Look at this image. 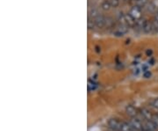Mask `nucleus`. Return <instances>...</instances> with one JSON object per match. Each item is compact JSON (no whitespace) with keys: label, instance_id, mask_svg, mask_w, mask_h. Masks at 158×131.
Masks as SVG:
<instances>
[{"label":"nucleus","instance_id":"obj_2","mask_svg":"<svg viewBox=\"0 0 158 131\" xmlns=\"http://www.w3.org/2000/svg\"><path fill=\"white\" fill-rule=\"evenodd\" d=\"M141 11H142V8L137 6H133L130 11H129V13L135 19V20H138L140 18H141Z\"/></svg>","mask_w":158,"mask_h":131},{"label":"nucleus","instance_id":"obj_11","mask_svg":"<svg viewBox=\"0 0 158 131\" xmlns=\"http://www.w3.org/2000/svg\"><path fill=\"white\" fill-rule=\"evenodd\" d=\"M89 16H90V18H91V19H95V18H97V17H98L99 16V12H98V10L97 9V8H91L90 10H89Z\"/></svg>","mask_w":158,"mask_h":131},{"label":"nucleus","instance_id":"obj_18","mask_svg":"<svg viewBox=\"0 0 158 131\" xmlns=\"http://www.w3.org/2000/svg\"><path fill=\"white\" fill-rule=\"evenodd\" d=\"M87 27L90 30H92L95 28L96 25H95V22H94V19H91V18H89L88 19V21H87Z\"/></svg>","mask_w":158,"mask_h":131},{"label":"nucleus","instance_id":"obj_19","mask_svg":"<svg viewBox=\"0 0 158 131\" xmlns=\"http://www.w3.org/2000/svg\"><path fill=\"white\" fill-rule=\"evenodd\" d=\"M145 8H146L148 12H150V13H153V12L156 11V7L154 6V5L153 3H148V4L145 6Z\"/></svg>","mask_w":158,"mask_h":131},{"label":"nucleus","instance_id":"obj_12","mask_svg":"<svg viewBox=\"0 0 158 131\" xmlns=\"http://www.w3.org/2000/svg\"><path fill=\"white\" fill-rule=\"evenodd\" d=\"M111 8H112V6H111V4H110V1L105 0L104 2H102V4H101V9H102L103 11L107 12V11H109Z\"/></svg>","mask_w":158,"mask_h":131},{"label":"nucleus","instance_id":"obj_29","mask_svg":"<svg viewBox=\"0 0 158 131\" xmlns=\"http://www.w3.org/2000/svg\"><path fill=\"white\" fill-rule=\"evenodd\" d=\"M138 1V0H131V1H130V3H132V4H134L135 5V3Z\"/></svg>","mask_w":158,"mask_h":131},{"label":"nucleus","instance_id":"obj_20","mask_svg":"<svg viewBox=\"0 0 158 131\" xmlns=\"http://www.w3.org/2000/svg\"><path fill=\"white\" fill-rule=\"evenodd\" d=\"M97 86H98V85H97L94 81L89 80V82H88V89H89V91H93V90H95Z\"/></svg>","mask_w":158,"mask_h":131},{"label":"nucleus","instance_id":"obj_26","mask_svg":"<svg viewBox=\"0 0 158 131\" xmlns=\"http://www.w3.org/2000/svg\"><path fill=\"white\" fill-rule=\"evenodd\" d=\"M143 76H144V77H146V78H147V77H149L150 76H151V73L149 72V71H145L144 72V74H143Z\"/></svg>","mask_w":158,"mask_h":131},{"label":"nucleus","instance_id":"obj_4","mask_svg":"<svg viewBox=\"0 0 158 131\" xmlns=\"http://www.w3.org/2000/svg\"><path fill=\"white\" fill-rule=\"evenodd\" d=\"M157 127L154 124V122L150 120H145L143 122V131H155Z\"/></svg>","mask_w":158,"mask_h":131},{"label":"nucleus","instance_id":"obj_3","mask_svg":"<svg viewBox=\"0 0 158 131\" xmlns=\"http://www.w3.org/2000/svg\"><path fill=\"white\" fill-rule=\"evenodd\" d=\"M120 122L117 119H111L108 121V126L109 128L112 129V131H119V127H120Z\"/></svg>","mask_w":158,"mask_h":131},{"label":"nucleus","instance_id":"obj_28","mask_svg":"<svg viewBox=\"0 0 158 131\" xmlns=\"http://www.w3.org/2000/svg\"><path fill=\"white\" fill-rule=\"evenodd\" d=\"M146 53H147V56H150L152 55V50H151V49H150V50L148 49V50H147Z\"/></svg>","mask_w":158,"mask_h":131},{"label":"nucleus","instance_id":"obj_17","mask_svg":"<svg viewBox=\"0 0 158 131\" xmlns=\"http://www.w3.org/2000/svg\"><path fill=\"white\" fill-rule=\"evenodd\" d=\"M146 21H147V20H146V19H143V18H140V19H138V20H136V27H140V28L142 29V27H144Z\"/></svg>","mask_w":158,"mask_h":131},{"label":"nucleus","instance_id":"obj_23","mask_svg":"<svg viewBox=\"0 0 158 131\" xmlns=\"http://www.w3.org/2000/svg\"><path fill=\"white\" fill-rule=\"evenodd\" d=\"M152 23H153V28H154V32H156V33H158V23H157V22H155L154 20H153V21H152Z\"/></svg>","mask_w":158,"mask_h":131},{"label":"nucleus","instance_id":"obj_24","mask_svg":"<svg viewBox=\"0 0 158 131\" xmlns=\"http://www.w3.org/2000/svg\"><path fill=\"white\" fill-rule=\"evenodd\" d=\"M113 35H114L115 36H117V37H120V36H123V35H124L122 33H120V32L118 31V30H115V31L113 32Z\"/></svg>","mask_w":158,"mask_h":131},{"label":"nucleus","instance_id":"obj_8","mask_svg":"<svg viewBox=\"0 0 158 131\" xmlns=\"http://www.w3.org/2000/svg\"><path fill=\"white\" fill-rule=\"evenodd\" d=\"M142 30H143V32L146 33V34H150V33H152V32L154 31L152 21H149V20H147V21H146L144 27H142Z\"/></svg>","mask_w":158,"mask_h":131},{"label":"nucleus","instance_id":"obj_10","mask_svg":"<svg viewBox=\"0 0 158 131\" xmlns=\"http://www.w3.org/2000/svg\"><path fill=\"white\" fill-rule=\"evenodd\" d=\"M126 112L131 117H135L136 116V110L133 106H127L126 108Z\"/></svg>","mask_w":158,"mask_h":131},{"label":"nucleus","instance_id":"obj_6","mask_svg":"<svg viewBox=\"0 0 158 131\" xmlns=\"http://www.w3.org/2000/svg\"><path fill=\"white\" fill-rule=\"evenodd\" d=\"M126 25L130 27H133L136 26V20L128 13L126 14Z\"/></svg>","mask_w":158,"mask_h":131},{"label":"nucleus","instance_id":"obj_16","mask_svg":"<svg viewBox=\"0 0 158 131\" xmlns=\"http://www.w3.org/2000/svg\"><path fill=\"white\" fill-rule=\"evenodd\" d=\"M118 20L121 25H126V14L120 13L118 16Z\"/></svg>","mask_w":158,"mask_h":131},{"label":"nucleus","instance_id":"obj_27","mask_svg":"<svg viewBox=\"0 0 158 131\" xmlns=\"http://www.w3.org/2000/svg\"><path fill=\"white\" fill-rule=\"evenodd\" d=\"M154 20L158 23V13H155V14H154Z\"/></svg>","mask_w":158,"mask_h":131},{"label":"nucleus","instance_id":"obj_14","mask_svg":"<svg viewBox=\"0 0 158 131\" xmlns=\"http://www.w3.org/2000/svg\"><path fill=\"white\" fill-rule=\"evenodd\" d=\"M128 26L127 25H121L120 24V26L119 27H118V28L116 29V30H118V31H119L120 33H122L123 35H125V34H126L127 32H128Z\"/></svg>","mask_w":158,"mask_h":131},{"label":"nucleus","instance_id":"obj_9","mask_svg":"<svg viewBox=\"0 0 158 131\" xmlns=\"http://www.w3.org/2000/svg\"><path fill=\"white\" fill-rule=\"evenodd\" d=\"M119 131H135L132 126L126 122L121 121L120 122V127H119Z\"/></svg>","mask_w":158,"mask_h":131},{"label":"nucleus","instance_id":"obj_15","mask_svg":"<svg viewBox=\"0 0 158 131\" xmlns=\"http://www.w3.org/2000/svg\"><path fill=\"white\" fill-rule=\"evenodd\" d=\"M148 4V0H138L134 6H137L140 8H145V6Z\"/></svg>","mask_w":158,"mask_h":131},{"label":"nucleus","instance_id":"obj_7","mask_svg":"<svg viewBox=\"0 0 158 131\" xmlns=\"http://www.w3.org/2000/svg\"><path fill=\"white\" fill-rule=\"evenodd\" d=\"M140 115L146 120H150L152 119V117H153V114L151 113V112L147 108H142V109H140Z\"/></svg>","mask_w":158,"mask_h":131},{"label":"nucleus","instance_id":"obj_22","mask_svg":"<svg viewBox=\"0 0 158 131\" xmlns=\"http://www.w3.org/2000/svg\"><path fill=\"white\" fill-rule=\"evenodd\" d=\"M151 120L154 122V125L157 127V128H158V114H154V115H153V117H152Z\"/></svg>","mask_w":158,"mask_h":131},{"label":"nucleus","instance_id":"obj_30","mask_svg":"<svg viewBox=\"0 0 158 131\" xmlns=\"http://www.w3.org/2000/svg\"><path fill=\"white\" fill-rule=\"evenodd\" d=\"M123 1H124V2H126V3H127V2H130L131 0H123Z\"/></svg>","mask_w":158,"mask_h":131},{"label":"nucleus","instance_id":"obj_25","mask_svg":"<svg viewBox=\"0 0 158 131\" xmlns=\"http://www.w3.org/2000/svg\"><path fill=\"white\" fill-rule=\"evenodd\" d=\"M153 106L155 108V109H157L158 110V99H155L154 100V102H153Z\"/></svg>","mask_w":158,"mask_h":131},{"label":"nucleus","instance_id":"obj_21","mask_svg":"<svg viewBox=\"0 0 158 131\" xmlns=\"http://www.w3.org/2000/svg\"><path fill=\"white\" fill-rule=\"evenodd\" d=\"M109 1H110L112 7H113V8H117L120 4V0H109Z\"/></svg>","mask_w":158,"mask_h":131},{"label":"nucleus","instance_id":"obj_5","mask_svg":"<svg viewBox=\"0 0 158 131\" xmlns=\"http://www.w3.org/2000/svg\"><path fill=\"white\" fill-rule=\"evenodd\" d=\"M94 22H95V25L98 28H104L105 27V17L104 16H98L97 18L94 19Z\"/></svg>","mask_w":158,"mask_h":131},{"label":"nucleus","instance_id":"obj_13","mask_svg":"<svg viewBox=\"0 0 158 131\" xmlns=\"http://www.w3.org/2000/svg\"><path fill=\"white\" fill-rule=\"evenodd\" d=\"M114 26V20L111 17H105V27L111 28Z\"/></svg>","mask_w":158,"mask_h":131},{"label":"nucleus","instance_id":"obj_1","mask_svg":"<svg viewBox=\"0 0 158 131\" xmlns=\"http://www.w3.org/2000/svg\"><path fill=\"white\" fill-rule=\"evenodd\" d=\"M129 124L135 131H143V122L140 119L136 117H132Z\"/></svg>","mask_w":158,"mask_h":131}]
</instances>
